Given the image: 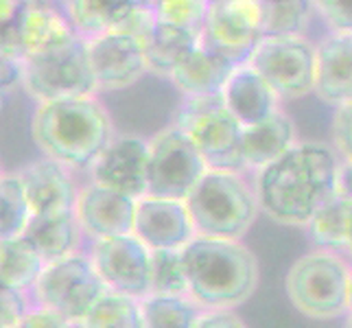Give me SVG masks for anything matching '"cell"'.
Segmentation results:
<instances>
[{
  "label": "cell",
  "mask_w": 352,
  "mask_h": 328,
  "mask_svg": "<svg viewBox=\"0 0 352 328\" xmlns=\"http://www.w3.org/2000/svg\"><path fill=\"white\" fill-rule=\"evenodd\" d=\"M221 96L243 127L256 125L280 109V96L250 64H241L234 68Z\"/></svg>",
  "instance_id": "cell-20"
},
{
  "label": "cell",
  "mask_w": 352,
  "mask_h": 328,
  "mask_svg": "<svg viewBox=\"0 0 352 328\" xmlns=\"http://www.w3.org/2000/svg\"><path fill=\"white\" fill-rule=\"evenodd\" d=\"M337 197L352 201V160H339V168H337Z\"/></svg>",
  "instance_id": "cell-40"
},
{
  "label": "cell",
  "mask_w": 352,
  "mask_h": 328,
  "mask_svg": "<svg viewBox=\"0 0 352 328\" xmlns=\"http://www.w3.org/2000/svg\"><path fill=\"white\" fill-rule=\"evenodd\" d=\"M22 90L38 105L96 96L99 86L90 64L88 40L79 35L66 44L24 59Z\"/></svg>",
  "instance_id": "cell-6"
},
{
  "label": "cell",
  "mask_w": 352,
  "mask_h": 328,
  "mask_svg": "<svg viewBox=\"0 0 352 328\" xmlns=\"http://www.w3.org/2000/svg\"><path fill=\"white\" fill-rule=\"evenodd\" d=\"M133 234L149 250H184L197 237L186 201L151 195L138 199Z\"/></svg>",
  "instance_id": "cell-17"
},
{
  "label": "cell",
  "mask_w": 352,
  "mask_h": 328,
  "mask_svg": "<svg viewBox=\"0 0 352 328\" xmlns=\"http://www.w3.org/2000/svg\"><path fill=\"white\" fill-rule=\"evenodd\" d=\"M157 24H160V22H157L155 9H153V3H151V5H140L136 9H131L129 14L120 18L110 31L127 35V38H133V40L140 42L144 48H147V44L151 42L153 33L157 29Z\"/></svg>",
  "instance_id": "cell-34"
},
{
  "label": "cell",
  "mask_w": 352,
  "mask_h": 328,
  "mask_svg": "<svg viewBox=\"0 0 352 328\" xmlns=\"http://www.w3.org/2000/svg\"><path fill=\"white\" fill-rule=\"evenodd\" d=\"M348 313H352V267H350V285H348Z\"/></svg>",
  "instance_id": "cell-41"
},
{
  "label": "cell",
  "mask_w": 352,
  "mask_h": 328,
  "mask_svg": "<svg viewBox=\"0 0 352 328\" xmlns=\"http://www.w3.org/2000/svg\"><path fill=\"white\" fill-rule=\"evenodd\" d=\"M313 94L335 109L352 103V33H329L318 42Z\"/></svg>",
  "instance_id": "cell-19"
},
{
  "label": "cell",
  "mask_w": 352,
  "mask_h": 328,
  "mask_svg": "<svg viewBox=\"0 0 352 328\" xmlns=\"http://www.w3.org/2000/svg\"><path fill=\"white\" fill-rule=\"evenodd\" d=\"M173 125L195 142L212 171H245L243 160V127L230 112L223 96H192L177 107Z\"/></svg>",
  "instance_id": "cell-5"
},
{
  "label": "cell",
  "mask_w": 352,
  "mask_h": 328,
  "mask_svg": "<svg viewBox=\"0 0 352 328\" xmlns=\"http://www.w3.org/2000/svg\"><path fill=\"white\" fill-rule=\"evenodd\" d=\"M348 254L352 256V204H350V239H348Z\"/></svg>",
  "instance_id": "cell-42"
},
{
  "label": "cell",
  "mask_w": 352,
  "mask_h": 328,
  "mask_svg": "<svg viewBox=\"0 0 352 328\" xmlns=\"http://www.w3.org/2000/svg\"><path fill=\"white\" fill-rule=\"evenodd\" d=\"M107 294V287L94 270L90 254H70L48 263L40 281L31 289L35 307L53 311L62 318L81 324L92 307Z\"/></svg>",
  "instance_id": "cell-8"
},
{
  "label": "cell",
  "mask_w": 352,
  "mask_h": 328,
  "mask_svg": "<svg viewBox=\"0 0 352 328\" xmlns=\"http://www.w3.org/2000/svg\"><path fill=\"white\" fill-rule=\"evenodd\" d=\"M182 254L188 296L201 309H236L258 287V261L241 241L195 237Z\"/></svg>",
  "instance_id": "cell-3"
},
{
  "label": "cell",
  "mask_w": 352,
  "mask_h": 328,
  "mask_svg": "<svg viewBox=\"0 0 352 328\" xmlns=\"http://www.w3.org/2000/svg\"><path fill=\"white\" fill-rule=\"evenodd\" d=\"M88 53L99 92L127 90L149 72L144 46L127 35L105 31L90 38Z\"/></svg>",
  "instance_id": "cell-14"
},
{
  "label": "cell",
  "mask_w": 352,
  "mask_h": 328,
  "mask_svg": "<svg viewBox=\"0 0 352 328\" xmlns=\"http://www.w3.org/2000/svg\"><path fill=\"white\" fill-rule=\"evenodd\" d=\"M0 256H3V289L31 291L48 267L42 254L22 237L3 239Z\"/></svg>",
  "instance_id": "cell-26"
},
{
  "label": "cell",
  "mask_w": 352,
  "mask_h": 328,
  "mask_svg": "<svg viewBox=\"0 0 352 328\" xmlns=\"http://www.w3.org/2000/svg\"><path fill=\"white\" fill-rule=\"evenodd\" d=\"M331 138L337 155L342 160H352V103L335 109L331 120Z\"/></svg>",
  "instance_id": "cell-37"
},
{
  "label": "cell",
  "mask_w": 352,
  "mask_h": 328,
  "mask_svg": "<svg viewBox=\"0 0 352 328\" xmlns=\"http://www.w3.org/2000/svg\"><path fill=\"white\" fill-rule=\"evenodd\" d=\"M210 168L204 155L177 125H168L149 140L147 195L186 201Z\"/></svg>",
  "instance_id": "cell-10"
},
{
  "label": "cell",
  "mask_w": 352,
  "mask_h": 328,
  "mask_svg": "<svg viewBox=\"0 0 352 328\" xmlns=\"http://www.w3.org/2000/svg\"><path fill=\"white\" fill-rule=\"evenodd\" d=\"M267 35H307L311 20L318 18L311 0H263Z\"/></svg>",
  "instance_id": "cell-30"
},
{
  "label": "cell",
  "mask_w": 352,
  "mask_h": 328,
  "mask_svg": "<svg viewBox=\"0 0 352 328\" xmlns=\"http://www.w3.org/2000/svg\"><path fill=\"white\" fill-rule=\"evenodd\" d=\"M79 38L62 5L53 0H22L16 18L3 24V59L24 62L31 55Z\"/></svg>",
  "instance_id": "cell-12"
},
{
  "label": "cell",
  "mask_w": 352,
  "mask_h": 328,
  "mask_svg": "<svg viewBox=\"0 0 352 328\" xmlns=\"http://www.w3.org/2000/svg\"><path fill=\"white\" fill-rule=\"evenodd\" d=\"M201 44L197 35L171 24H157L151 42L144 48L149 72L157 77H171L173 70Z\"/></svg>",
  "instance_id": "cell-25"
},
{
  "label": "cell",
  "mask_w": 352,
  "mask_h": 328,
  "mask_svg": "<svg viewBox=\"0 0 352 328\" xmlns=\"http://www.w3.org/2000/svg\"><path fill=\"white\" fill-rule=\"evenodd\" d=\"M81 328H144L142 300L123 294H107L81 320Z\"/></svg>",
  "instance_id": "cell-29"
},
{
  "label": "cell",
  "mask_w": 352,
  "mask_h": 328,
  "mask_svg": "<svg viewBox=\"0 0 352 328\" xmlns=\"http://www.w3.org/2000/svg\"><path fill=\"white\" fill-rule=\"evenodd\" d=\"M350 204L348 199L333 197L307 226L315 250L348 252L350 239Z\"/></svg>",
  "instance_id": "cell-27"
},
{
  "label": "cell",
  "mask_w": 352,
  "mask_h": 328,
  "mask_svg": "<svg viewBox=\"0 0 352 328\" xmlns=\"http://www.w3.org/2000/svg\"><path fill=\"white\" fill-rule=\"evenodd\" d=\"M265 38L263 0H210L201 44L232 64H248Z\"/></svg>",
  "instance_id": "cell-11"
},
{
  "label": "cell",
  "mask_w": 352,
  "mask_h": 328,
  "mask_svg": "<svg viewBox=\"0 0 352 328\" xmlns=\"http://www.w3.org/2000/svg\"><path fill=\"white\" fill-rule=\"evenodd\" d=\"M16 173L22 179L33 217L75 212L81 188L75 186L70 168L64 164L51 160V157H40Z\"/></svg>",
  "instance_id": "cell-18"
},
{
  "label": "cell",
  "mask_w": 352,
  "mask_h": 328,
  "mask_svg": "<svg viewBox=\"0 0 352 328\" xmlns=\"http://www.w3.org/2000/svg\"><path fill=\"white\" fill-rule=\"evenodd\" d=\"M342 157L320 142H298L276 162L256 171L261 210L276 223L307 228L333 197Z\"/></svg>",
  "instance_id": "cell-1"
},
{
  "label": "cell",
  "mask_w": 352,
  "mask_h": 328,
  "mask_svg": "<svg viewBox=\"0 0 352 328\" xmlns=\"http://www.w3.org/2000/svg\"><path fill=\"white\" fill-rule=\"evenodd\" d=\"M81 223L75 212L59 215H35L29 226L20 234L38 250L46 263H55L66 259L70 254H77L81 245Z\"/></svg>",
  "instance_id": "cell-23"
},
{
  "label": "cell",
  "mask_w": 352,
  "mask_h": 328,
  "mask_svg": "<svg viewBox=\"0 0 352 328\" xmlns=\"http://www.w3.org/2000/svg\"><path fill=\"white\" fill-rule=\"evenodd\" d=\"M151 294L188 296V272L182 250H151Z\"/></svg>",
  "instance_id": "cell-31"
},
{
  "label": "cell",
  "mask_w": 352,
  "mask_h": 328,
  "mask_svg": "<svg viewBox=\"0 0 352 328\" xmlns=\"http://www.w3.org/2000/svg\"><path fill=\"white\" fill-rule=\"evenodd\" d=\"M92 182L133 199L147 197L149 188V140L140 136H116L90 166Z\"/></svg>",
  "instance_id": "cell-15"
},
{
  "label": "cell",
  "mask_w": 352,
  "mask_h": 328,
  "mask_svg": "<svg viewBox=\"0 0 352 328\" xmlns=\"http://www.w3.org/2000/svg\"><path fill=\"white\" fill-rule=\"evenodd\" d=\"M151 3L153 0H59L72 27L86 40L110 31L131 9Z\"/></svg>",
  "instance_id": "cell-24"
},
{
  "label": "cell",
  "mask_w": 352,
  "mask_h": 328,
  "mask_svg": "<svg viewBox=\"0 0 352 328\" xmlns=\"http://www.w3.org/2000/svg\"><path fill=\"white\" fill-rule=\"evenodd\" d=\"M298 144V129L283 109L261 123L243 129V160L248 168L261 171Z\"/></svg>",
  "instance_id": "cell-22"
},
{
  "label": "cell",
  "mask_w": 352,
  "mask_h": 328,
  "mask_svg": "<svg viewBox=\"0 0 352 328\" xmlns=\"http://www.w3.org/2000/svg\"><path fill=\"white\" fill-rule=\"evenodd\" d=\"M153 9L160 24L190 31L201 40L210 0H153Z\"/></svg>",
  "instance_id": "cell-33"
},
{
  "label": "cell",
  "mask_w": 352,
  "mask_h": 328,
  "mask_svg": "<svg viewBox=\"0 0 352 328\" xmlns=\"http://www.w3.org/2000/svg\"><path fill=\"white\" fill-rule=\"evenodd\" d=\"M18 328H81L77 322H70L62 315H57L53 311H46L35 307L27 318L22 320V324Z\"/></svg>",
  "instance_id": "cell-38"
},
{
  "label": "cell",
  "mask_w": 352,
  "mask_h": 328,
  "mask_svg": "<svg viewBox=\"0 0 352 328\" xmlns=\"http://www.w3.org/2000/svg\"><path fill=\"white\" fill-rule=\"evenodd\" d=\"M195 328H248L232 309H204Z\"/></svg>",
  "instance_id": "cell-39"
},
{
  "label": "cell",
  "mask_w": 352,
  "mask_h": 328,
  "mask_svg": "<svg viewBox=\"0 0 352 328\" xmlns=\"http://www.w3.org/2000/svg\"><path fill=\"white\" fill-rule=\"evenodd\" d=\"M136 210L138 199L92 182V184L79 190L75 215L81 223L83 234L99 241L107 237L133 234Z\"/></svg>",
  "instance_id": "cell-16"
},
{
  "label": "cell",
  "mask_w": 352,
  "mask_h": 328,
  "mask_svg": "<svg viewBox=\"0 0 352 328\" xmlns=\"http://www.w3.org/2000/svg\"><path fill=\"white\" fill-rule=\"evenodd\" d=\"M0 201H3L0 234H3V239L20 237L24 228L29 226L33 212L18 173H5L0 177Z\"/></svg>",
  "instance_id": "cell-32"
},
{
  "label": "cell",
  "mask_w": 352,
  "mask_h": 328,
  "mask_svg": "<svg viewBox=\"0 0 352 328\" xmlns=\"http://www.w3.org/2000/svg\"><path fill=\"white\" fill-rule=\"evenodd\" d=\"M186 206L197 237L241 241L256 221V188L239 171H210L190 193Z\"/></svg>",
  "instance_id": "cell-4"
},
{
  "label": "cell",
  "mask_w": 352,
  "mask_h": 328,
  "mask_svg": "<svg viewBox=\"0 0 352 328\" xmlns=\"http://www.w3.org/2000/svg\"><path fill=\"white\" fill-rule=\"evenodd\" d=\"M236 64H232L223 55L214 53L212 48L206 44H199L184 62H182L168 81L173 83V88L184 96H214L223 94L226 83L232 77Z\"/></svg>",
  "instance_id": "cell-21"
},
{
  "label": "cell",
  "mask_w": 352,
  "mask_h": 328,
  "mask_svg": "<svg viewBox=\"0 0 352 328\" xmlns=\"http://www.w3.org/2000/svg\"><path fill=\"white\" fill-rule=\"evenodd\" d=\"M31 138L44 157L77 171L90 168L116 136L105 105L96 96H79L35 107Z\"/></svg>",
  "instance_id": "cell-2"
},
{
  "label": "cell",
  "mask_w": 352,
  "mask_h": 328,
  "mask_svg": "<svg viewBox=\"0 0 352 328\" xmlns=\"http://www.w3.org/2000/svg\"><path fill=\"white\" fill-rule=\"evenodd\" d=\"M144 328H195L204 309L190 296H157L142 300Z\"/></svg>",
  "instance_id": "cell-28"
},
{
  "label": "cell",
  "mask_w": 352,
  "mask_h": 328,
  "mask_svg": "<svg viewBox=\"0 0 352 328\" xmlns=\"http://www.w3.org/2000/svg\"><path fill=\"white\" fill-rule=\"evenodd\" d=\"M90 259L107 291L138 300L151 296V250L136 234L94 241Z\"/></svg>",
  "instance_id": "cell-13"
},
{
  "label": "cell",
  "mask_w": 352,
  "mask_h": 328,
  "mask_svg": "<svg viewBox=\"0 0 352 328\" xmlns=\"http://www.w3.org/2000/svg\"><path fill=\"white\" fill-rule=\"evenodd\" d=\"M350 265L342 254L313 250L300 256L287 274V296L302 315L335 320L348 313Z\"/></svg>",
  "instance_id": "cell-7"
},
{
  "label": "cell",
  "mask_w": 352,
  "mask_h": 328,
  "mask_svg": "<svg viewBox=\"0 0 352 328\" xmlns=\"http://www.w3.org/2000/svg\"><path fill=\"white\" fill-rule=\"evenodd\" d=\"M31 291L20 289H3V298H0V307H3V328H18L22 320L35 309L29 300Z\"/></svg>",
  "instance_id": "cell-36"
},
{
  "label": "cell",
  "mask_w": 352,
  "mask_h": 328,
  "mask_svg": "<svg viewBox=\"0 0 352 328\" xmlns=\"http://www.w3.org/2000/svg\"><path fill=\"white\" fill-rule=\"evenodd\" d=\"M344 328H352V313H348V318H346V324Z\"/></svg>",
  "instance_id": "cell-43"
},
{
  "label": "cell",
  "mask_w": 352,
  "mask_h": 328,
  "mask_svg": "<svg viewBox=\"0 0 352 328\" xmlns=\"http://www.w3.org/2000/svg\"><path fill=\"white\" fill-rule=\"evenodd\" d=\"M311 5L331 33H352V0H311Z\"/></svg>",
  "instance_id": "cell-35"
},
{
  "label": "cell",
  "mask_w": 352,
  "mask_h": 328,
  "mask_svg": "<svg viewBox=\"0 0 352 328\" xmlns=\"http://www.w3.org/2000/svg\"><path fill=\"white\" fill-rule=\"evenodd\" d=\"M248 64L261 72L280 101H296L315 90L318 42L307 35H267Z\"/></svg>",
  "instance_id": "cell-9"
}]
</instances>
